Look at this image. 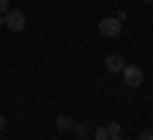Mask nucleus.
Segmentation results:
<instances>
[{
  "label": "nucleus",
  "instance_id": "f257e3e1",
  "mask_svg": "<svg viewBox=\"0 0 153 140\" xmlns=\"http://www.w3.org/2000/svg\"><path fill=\"white\" fill-rule=\"evenodd\" d=\"M5 28H8V31H13V33L26 31V13H21V10H8V13H5Z\"/></svg>",
  "mask_w": 153,
  "mask_h": 140
},
{
  "label": "nucleus",
  "instance_id": "f03ea898",
  "mask_svg": "<svg viewBox=\"0 0 153 140\" xmlns=\"http://www.w3.org/2000/svg\"><path fill=\"white\" fill-rule=\"evenodd\" d=\"M120 74H123V79H125V84H128V87H133V89L143 84V71L138 69V66H128V64H125Z\"/></svg>",
  "mask_w": 153,
  "mask_h": 140
},
{
  "label": "nucleus",
  "instance_id": "7ed1b4c3",
  "mask_svg": "<svg viewBox=\"0 0 153 140\" xmlns=\"http://www.w3.org/2000/svg\"><path fill=\"white\" fill-rule=\"evenodd\" d=\"M120 21H117V18H102V21H100V33H102V36H107V38H112V36H117V33H120Z\"/></svg>",
  "mask_w": 153,
  "mask_h": 140
},
{
  "label": "nucleus",
  "instance_id": "20e7f679",
  "mask_svg": "<svg viewBox=\"0 0 153 140\" xmlns=\"http://www.w3.org/2000/svg\"><path fill=\"white\" fill-rule=\"evenodd\" d=\"M105 66H107L110 74H117V71H123V66H125V59H123L120 54H107L105 56Z\"/></svg>",
  "mask_w": 153,
  "mask_h": 140
},
{
  "label": "nucleus",
  "instance_id": "39448f33",
  "mask_svg": "<svg viewBox=\"0 0 153 140\" xmlns=\"http://www.w3.org/2000/svg\"><path fill=\"white\" fill-rule=\"evenodd\" d=\"M56 127L64 133V130H71V117H66V115H59L56 117Z\"/></svg>",
  "mask_w": 153,
  "mask_h": 140
},
{
  "label": "nucleus",
  "instance_id": "423d86ee",
  "mask_svg": "<svg viewBox=\"0 0 153 140\" xmlns=\"http://www.w3.org/2000/svg\"><path fill=\"white\" fill-rule=\"evenodd\" d=\"M107 138H110L107 127H97V130H94V140H107Z\"/></svg>",
  "mask_w": 153,
  "mask_h": 140
},
{
  "label": "nucleus",
  "instance_id": "0eeeda50",
  "mask_svg": "<svg viewBox=\"0 0 153 140\" xmlns=\"http://www.w3.org/2000/svg\"><path fill=\"white\" fill-rule=\"evenodd\" d=\"M107 133H110V138H117V135H120V125H117V122H112V125L107 127Z\"/></svg>",
  "mask_w": 153,
  "mask_h": 140
},
{
  "label": "nucleus",
  "instance_id": "6e6552de",
  "mask_svg": "<svg viewBox=\"0 0 153 140\" xmlns=\"http://www.w3.org/2000/svg\"><path fill=\"white\" fill-rule=\"evenodd\" d=\"M138 140H153V130H143Z\"/></svg>",
  "mask_w": 153,
  "mask_h": 140
},
{
  "label": "nucleus",
  "instance_id": "1a4fd4ad",
  "mask_svg": "<svg viewBox=\"0 0 153 140\" xmlns=\"http://www.w3.org/2000/svg\"><path fill=\"white\" fill-rule=\"evenodd\" d=\"M8 5H10V0H0V13H3V10L8 13Z\"/></svg>",
  "mask_w": 153,
  "mask_h": 140
},
{
  "label": "nucleus",
  "instance_id": "9d476101",
  "mask_svg": "<svg viewBox=\"0 0 153 140\" xmlns=\"http://www.w3.org/2000/svg\"><path fill=\"white\" fill-rule=\"evenodd\" d=\"M5 125H8V120L3 117V115H0V130H5Z\"/></svg>",
  "mask_w": 153,
  "mask_h": 140
},
{
  "label": "nucleus",
  "instance_id": "9b49d317",
  "mask_svg": "<svg viewBox=\"0 0 153 140\" xmlns=\"http://www.w3.org/2000/svg\"><path fill=\"white\" fill-rule=\"evenodd\" d=\"M0 23H5V18H3V16H0Z\"/></svg>",
  "mask_w": 153,
  "mask_h": 140
},
{
  "label": "nucleus",
  "instance_id": "f8f14e48",
  "mask_svg": "<svg viewBox=\"0 0 153 140\" xmlns=\"http://www.w3.org/2000/svg\"><path fill=\"white\" fill-rule=\"evenodd\" d=\"M143 3H153V0H143Z\"/></svg>",
  "mask_w": 153,
  "mask_h": 140
},
{
  "label": "nucleus",
  "instance_id": "ddd939ff",
  "mask_svg": "<svg viewBox=\"0 0 153 140\" xmlns=\"http://www.w3.org/2000/svg\"><path fill=\"white\" fill-rule=\"evenodd\" d=\"M112 140H123V138H112Z\"/></svg>",
  "mask_w": 153,
  "mask_h": 140
}]
</instances>
